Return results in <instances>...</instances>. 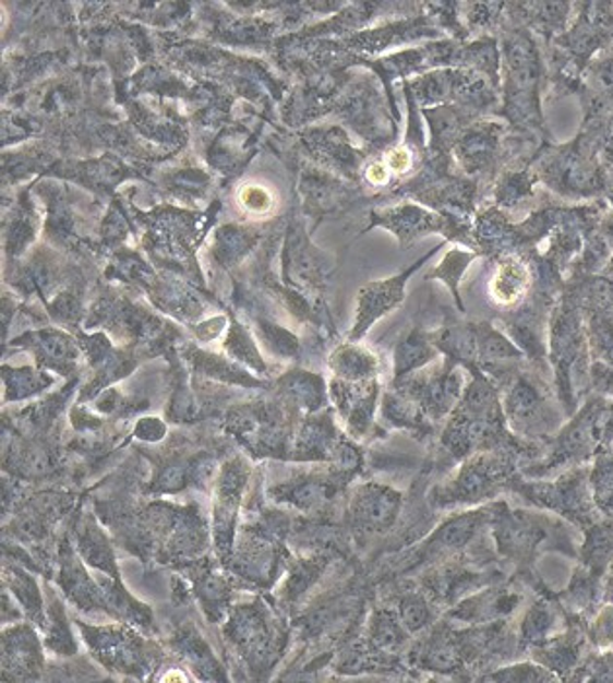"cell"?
I'll list each match as a JSON object with an SVG mask.
<instances>
[{
	"instance_id": "6da1fadb",
	"label": "cell",
	"mask_w": 613,
	"mask_h": 683,
	"mask_svg": "<svg viewBox=\"0 0 613 683\" xmlns=\"http://www.w3.org/2000/svg\"><path fill=\"white\" fill-rule=\"evenodd\" d=\"M92 657L109 672L145 675L163 655L160 648L141 637L133 625L119 621L116 625H88L76 621Z\"/></svg>"
},
{
	"instance_id": "7a4b0ae2",
	"label": "cell",
	"mask_w": 613,
	"mask_h": 683,
	"mask_svg": "<svg viewBox=\"0 0 613 683\" xmlns=\"http://www.w3.org/2000/svg\"><path fill=\"white\" fill-rule=\"evenodd\" d=\"M223 633L253 672L269 670L279 658L283 633L260 602L230 608Z\"/></svg>"
},
{
	"instance_id": "3957f363",
	"label": "cell",
	"mask_w": 613,
	"mask_h": 683,
	"mask_svg": "<svg viewBox=\"0 0 613 683\" xmlns=\"http://www.w3.org/2000/svg\"><path fill=\"white\" fill-rule=\"evenodd\" d=\"M250 479V468L244 459L236 458L220 469L213 499V543L217 558L223 565H228L235 549L236 530H238V513Z\"/></svg>"
},
{
	"instance_id": "277c9868",
	"label": "cell",
	"mask_w": 613,
	"mask_h": 683,
	"mask_svg": "<svg viewBox=\"0 0 613 683\" xmlns=\"http://www.w3.org/2000/svg\"><path fill=\"white\" fill-rule=\"evenodd\" d=\"M59 573H57V585L63 590L64 598L73 603L81 612L108 613V603L101 592L98 580L91 576L84 559L81 558L76 546L71 543L69 538H64L59 546Z\"/></svg>"
},
{
	"instance_id": "5b68a950",
	"label": "cell",
	"mask_w": 613,
	"mask_h": 683,
	"mask_svg": "<svg viewBox=\"0 0 613 683\" xmlns=\"http://www.w3.org/2000/svg\"><path fill=\"white\" fill-rule=\"evenodd\" d=\"M44 662L46 657L34 623H19L2 631V680H37L44 670Z\"/></svg>"
},
{
	"instance_id": "8992f818",
	"label": "cell",
	"mask_w": 613,
	"mask_h": 683,
	"mask_svg": "<svg viewBox=\"0 0 613 683\" xmlns=\"http://www.w3.org/2000/svg\"><path fill=\"white\" fill-rule=\"evenodd\" d=\"M401 511V495L396 489L380 483L357 487L349 503V518L357 530L366 534L388 531Z\"/></svg>"
},
{
	"instance_id": "52a82bcc",
	"label": "cell",
	"mask_w": 613,
	"mask_h": 683,
	"mask_svg": "<svg viewBox=\"0 0 613 683\" xmlns=\"http://www.w3.org/2000/svg\"><path fill=\"white\" fill-rule=\"evenodd\" d=\"M436 250L426 253L423 260L417 261L413 267L399 273L397 277L388 280H378V283H370L362 288L359 295V307H357V320L352 325L351 339H361L364 333L369 332L370 325L380 320L382 315L388 314L389 310L404 300V288H406L407 279L416 273L424 261L429 260Z\"/></svg>"
},
{
	"instance_id": "ba28073f",
	"label": "cell",
	"mask_w": 613,
	"mask_h": 683,
	"mask_svg": "<svg viewBox=\"0 0 613 683\" xmlns=\"http://www.w3.org/2000/svg\"><path fill=\"white\" fill-rule=\"evenodd\" d=\"M277 563L279 555L269 538L263 531L244 528L226 566L253 585H267L277 571Z\"/></svg>"
},
{
	"instance_id": "9c48e42d",
	"label": "cell",
	"mask_w": 613,
	"mask_h": 683,
	"mask_svg": "<svg viewBox=\"0 0 613 683\" xmlns=\"http://www.w3.org/2000/svg\"><path fill=\"white\" fill-rule=\"evenodd\" d=\"M208 524L195 506H181L170 531L164 536L160 558L166 563H195L208 548Z\"/></svg>"
},
{
	"instance_id": "30bf717a",
	"label": "cell",
	"mask_w": 613,
	"mask_h": 683,
	"mask_svg": "<svg viewBox=\"0 0 613 683\" xmlns=\"http://www.w3.org/2000/svg\"><path fill=\"white\" fill-rule=\"evenodd\" d=\"M332 396L345 421L349 423V429L354 434L366 431L376 402V384L372 380L347 382L337 378L332 384Z\"/></svg>"
},
{
	"instance_id": "8fae6325",
	"label": "cell",
	"mask_w": 613,
	"mask_h": 683,
	"mask_svg": "<svg viewBox=\"0 0 613 683\" xmlns=\"http://www.w3.org/2000/svg\"><path fill=\"white\" fill-rule=\"evenodd\" d=\"M76 549L84 559V563L91 568H96L101 575H108L109 578L123 583L118 563H116V551H113L111 540L108 534L101 530L94 514H86V518H82L81 528L76 534Z\"/></svg>"
},
{
	"instance_id": "7c38bea8",
	"label": "cell",
	"mask_w": 613,
	"mask_h": 683,
	"mask_svg": "<svg viewBox=\"0 0 613 683\" xmlns=\"http://www.w3.org/2000/svg\"><path fill=\"white\" fill-rule=\"evenodd\" d=\"M337 483L322 476H304L292 479L289 483L271 489V495L275 501L287 503L304 513L320 511L324 504L329 503L335 495Z\"/></svg>"
},
{
	"instance_id": "4fadbf2b",
	"label": "cell",
	"mask_w": 613,
	"mask_h": 683,
	"mask_svg": "<svg viewBox=\"0 0 613 683\" xmlns=\"http://www.w3.org/2000/svg\"><path fill=\"white\" fill-rule=\"evenodd\" d=\"M172 645L201 680L225 682V668L218 662L213 648L208 647L207 640L195 627H183L178 631L176 637L172 638Z\"/></svg>"
},
{
	"instance_id": "5bb4252c",
	"label": "cell",
	"mask_w": 613,
	"mask_h": 683,
	"mask_svg": "<svg viewBox=\"0 0 613 683\" xmlns=\"http://www.w3.org/2000/svg\"><path fill=\"white\" fill-rule=\"evenodd\" d=\"M2 575H4V588H9L10 594L16 598V602L20 603L29 623H34L37 630L46 631L47 606L37 586L36 576L29 575L24 566L14 565V563L4 565Z\"/></svg>"
},
{
	"instance_id": "9a60e30c",
	"label": "cell",
	"mask_w": 613,
	"mask_h": 683,
	"mask_svg": "<svg viewBox=\"0 0 613 683\" xmlns=\"http://www.w3.org/2000/svg\"><path fill=\"white\" fill-rule=\"evenodd\" d=\"M530 288V269L518 257H506L498 263L493 279L489 283V297L496 307H515Z\"/></svg>"
},
{
	"instance_id": "2e32d148",
	"label": "cell",
	"mask_w": 613,
	"mask_h": 683,
	"mask_svg": "<svg viewBox=\"0 0 613 683\" xmlns=\"http://www.w3.org/2000/svg\"><path fill=\"white\" fill-rule=\"evenodd\" d=\"M191 590L208 621L220 623L230 612V585L215 568H201L193 578Z\"/></svg>"
},
{
	"instance_id": "e0dca14e",
	"label": "cell",
	"mask_w": 613,
	"mask_h": 683,
	"mask_svg": "<svg viewBox=\"0 0 613 683\" xmlns=\"http://www.w3.org/2000/svg\"><path fill=\"white\" fill-rule=\"evenodd\" d=\"M46 647L59 657H74L79 650V645L69 627L64 603L53 590H49V596H47Z\"/></svg>"
},
{
	"instance_id": "ac0fdd59",
	"label": "cell",
	"mask_w": 613,
	"mask_h": 683,
	"mask_svg": "<svg viewBox=\"0 0 613 683\" xmlns=\"http://www.w3.org/2000/svg\"><path fill=\"white\" fill-rule=\"evenodd\" d=\"M329 367L335 376L347 382H364L374 376L376 359L366 349L357 345H345L332 355Z\"/></svg>"
},
{
	"instance_id": "d6986e66",
	"label": "cell",
	"mask_w": 613,
	"mask_h": 683,
	"mask_svg": "<svg viewBox=\"0 0 613 683\" xmlns=\"http://www.w3.org/2000/svg\"><path fill=\"white\" fill-rule=\"evenodd\" d=\"M29 345L36 349L37 357L53 369H71L76 360V347L73 342L59 332H39L29 335Z\"/></svg>"
},
{
	"instance_id": "ffe728a7",
	"label": "cell",
	"mask_w": 613,
	"mask_h": 683,
	"mask_svg": "<svg viewBox=\"0 0 613 683\" xmlns=\"http://www.w3.org/2000/svg\"><path fill=\"white\" fill-rule=\"evenodd\" d=\"M506 411L510 415L513 424H516L518 429H532L540 424L538 417L543 415V404L538 392L528 382L520 380L508 394Z\"/></svg>"
},
{
	"instance_id": "44dd1931",
	"label": "cell",
	"mask_w": 613,
	"mask_h": 683,
	"mask_svg": "<svg viewBox=\"0 0 613 683\" xmlns=\"http://www.w3.org/2000/svg\"><path fill=\"white\" fill-rule=\"evenodd\" d=\"M190 486H195V459H172L154 474L148 493L176 495Z\"/></svg>"
},
{
	"instance_id": "7402d4cb",
	"label": "cell",
	"mask_w": 613,
	"mask_h": 683,
	"mask_svg": "<svg viewBox=\"0 0 613 683\" xmlns=\"http://www.w3.org/2000/svg\"><path fill=\"white\" fill-rule=\"evenodd\" d=\"M407 633L409 631L404 627L397 613L378 610L372 615L370 638H372V645L382 652H397L399 648L406 645Z\"/></svg>"
},
{
	"instance_id": "603a6c76",
	"label": "cell",
	"mask_w": 613,
	"mask_h": 683,
	"mask_svg": "<svg viewBox=\"0 0 613 683\" xmlns=\"http://www.w3.org/2000/svg\"><path fill=\"white\" fill-rule=\"evenodd\" d=\"M476 518L473 514L468 516H458L452 520L442 524L438 530L434 531L429 540L424 541L426 551H454V549L464 548V543H468L476 531Z\"/></svg>"
},
{
	"instance_id": "cb8c5ba5",
	"label": "cell",
	"mask_w": 613,
	"mask_h": 683,
	"mask_svg": "<svg viewBox=\"0 0 613 683\" xmlns=\"http://www.w3.org/2000/svg\"><path fill=\"white\" fill-rule=\"evenodd\" d=\"M438 355V347L424 333H411L406 342L397 347L396 376H406L411 370L419 369Z\"/></svg>"
},
{
	"instance_id": "d4e9b609",
	"label": "cell",
	"mask_w": 613,
	"mask_h": 683,
	"mask_svg": "<svg viewBox=\"0 0 613 683\" xmlns=\"http://www.w3.org/2000/svg\"><path fill=\"white\" fill-rule=\"evenodd\" d=\"M280 390L300 407L317 409L324 405L322 380L308 372H290L289 376L280 380Z\"/></svg>"
},
{
	"instance_id": "484cf974",
	"label": "cell",
	"mask_w": 613,
	"mask_h": 683,
	"mask_svg": "<svg viewBox=\"0 0 613 683\" xmlns=\"http://www.w3.org/2000/svg\"><path fill=\"white\" fill-rule=\"evenodd\" d=\"M397 615L409 633L424 630L433 620V612L421 594H409L406 598H401Z\"/></svg>"
},
{
	"instance_id": "4316f807",
	"label": "cell",
	"mask_w": 613,
	"mask_h": 683,
	"mask_svg": "<svg viewBox=\"0 0 613 683\" xmlns=\"http://www.w3.org/2000/svg\"><path fill=\"white\" fill-rule=\"evenodd\" d=\"M4 384L9 390V399H20L41 392L49 384V380L41 372H34L32 369H4Z\"/></svg>"
},
{
	"instance_id": "83f0119b",
	"label": "cell",
	"mask_w": 613,
	"mask_h": 683,
	"mask_svg": "<svg viewBox=\"0 0 613 683\" xmlns=\"http://www.w3.org/2000/svg\"><path fill=\"white\" fill-rule=\"evenodd\" d=\"M476 255L473 253L468 252H450L446 255V260L442 261L441 267L438 269H434V277H438V279L444 280L448 287L454 290V297L458 300V304H460V297H458V283L461 279V273L466 271V267L469 265V261L473 260Z\"/></svg>"
},
{
	"instance_id": "f1b7e54d",
	"label": "cell",
	"mask_w": 613,
	"mask_h": 683,
	"mask_svg": "<svg viewBox=\"0 0 613 683\" xmlns=\"http://www.w3.org/2000/svg\"><path fill=\"white\" fill-rule=\"evenodd\" d=\"M226 349L232 352V357H236V359L250 362L253 369H263L262 359H260V355L255 351L250 335H248L240 325L236 324V322L232 332H230V337H228V342H226Z\"/></svg>"
},
{
	"instance_id": "f546056e",
	"label": "cell",
	"mask_w": 613,
	"mask_h": 683,
	"mask_svg": "<svg viewBox=\"0 0 613 683\" xmlns=\"http://www.w3.org/2000/svg\"><path fill=\"white\" fill-rule=\"evenodd\" d=\"M242 203H244L245 208H250L252 213H257V215L267 213L273 207L269 191H265L263 188H253V185H248L242 191Z\"/></svg>"
},
{
	"instance_id": "4dcf8cb0",
	"label": "cell",
	"mask_w": 613,
	"mask_h": 683,
	"mask_svg": "<svg viewBox=\"0 0 613 683\" xmlns=\"http://www.w3.org/2000/svg\"><path fill=\"white\" fill-rule=\"evenodd\" d=\"M135 434L136 439H141V441L158 442L164 439L166 427L158 419H143L141 423L136 424Z\"/></svg>"
},
{
	"instance_id": "1f68e13d",
	"label": "cell",
	"mask_w": 613,
	"mask_h": 683,
	"mask_svg": "<svg viewBox=\"0 0 613 683\" xmlns=\"http://www.w3.org/2000/svg\"><path fill=\"white\" fill-rule=\"evenodd\" d=\"M596 640L600 645H612L613 643V612H608L600 618L596 625Z\"/></svg>"
},
{
	"instance_id": "d6a6232c",
	"label": "cell",
	"mask_w": 613,
	"mask_h": 683,
	"mask_svg": "<svg viewBox=\"0 0 613 683\" xmlns=\"http://www.w3.org/2000/svg\"><path fill=\"white\" fill-rule=\"evenodd\" d=\"M366 178H369L370 183H374V185L386 183V181H388V168H386L384 164H372L369 171H366Z\"/></svg>"
},
{
	"instance_id": "836d02e7",
	"label": "cell",
	"mask_w": 613,
	"mask_h": 683,
	"mask_svg": "<svg viewBox=\"0 0 613 683\" xmlns=\"http://www.w3.org/2000/svg\"><path fill=\"white\" fill-rule=\"evenodd\" d=\"M409 163H411V158H409V154L406 151H396V153L389 156V168L392 170L406 171Z\"/></svg>"
}]
</instances>
